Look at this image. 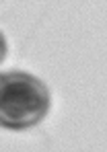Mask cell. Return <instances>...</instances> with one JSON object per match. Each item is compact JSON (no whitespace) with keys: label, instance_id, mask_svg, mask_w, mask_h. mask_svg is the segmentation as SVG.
Segmentation results:
<instances>
[{"label":"cell","instance_id":"6da1fadb","mask_svg":"<svg viewBox=\"0 0 107 152\" xmlns=\"http://www.w3.org/2000/svg\"><path fill=\"white\" fill-rule=\"evenodd\" d=\"M50 91L45 82L27 72L0 74V126L6 129H29L50 111Z\"/></svg>","mask_w":107,"mask_h":152},{"label":"cell","instance_id":"7a4b0ae2","mask_svg":"<svg viewBox=\"0 0 107 152\" xmlns=\"http://www.w3.org/2000/svg\"><path fill=\"white\" fill-rule=\"evenodd\" d=\"M4 56H6V39H4V35L0 31V62L4 60Z\"/></svg>","mask_w":107,"mask_h":152}]
</instances>
